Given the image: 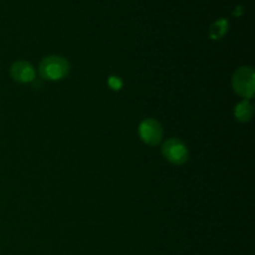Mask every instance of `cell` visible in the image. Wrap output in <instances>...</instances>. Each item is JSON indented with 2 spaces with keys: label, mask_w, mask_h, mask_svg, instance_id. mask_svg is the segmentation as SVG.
Masks as SVG:
<instances>
[{
  "label": "cell",
  "mask_w": 255,
  "mask_h": 255,
  "mask_svg": "<svg viewBox=\"0 0 255 255\" xmlns=\"http://www.w3.org/2000/svg\"><path fill=\"white\" fill-rule=\"evenodd\" d=\"M70 65L66 59L57 55L47 56L42 59L40 62L39 71L42 79L50 80V81H59V80L65 79L69 74Z\"/></svg>",
  "instance_id": "1"
},
{
  "label": "cell",
  "mask_w": 255,
  "mask_h": 255,
  "mask_svg": "<svg viewBox=\"0 0 255 255\" xmlns=\"http://www.w3.org/2000/svg\"><path fill=\"white\" fill-rule=\"evenodd\" d=\"M232 86L239 96L252 99L255 91V74L249 66H243L237 70L232 77Z\"/></svg>",
  "instance_id": "2"
},
{
  "label": "cell",
  "mask_w": 255,
  "mask_h": 255,
  "mask_svg": "<svg viewBox=\"0 0 255 255\" xmlns=\"http://www.w3.org/2000/svg\"><path fill=\"white\" fill-rule=\"evenodd\" d=\"M162 154L173 164H183L188 159V148L178 138H169L162 146Z\"/></svg>",
  "instance_id": "3"
},
{
  "label": "cell",
  "mask_w": 255,
  "mask_h": 255,
  "mask_svg": "<svg viewBox=\"0 0 255 255\" xmlns=\"http://www.w3.org/2000/svg\"><path fill=\"white\" fill-rule=\"evenodd\" d=\"M138 134L144 143L149 146H156L162 141L163 129L158 121L153 119H146L139 124Z\"/></svg>",
  "instance_id": "4"
},
{
  "label": "cell",
  "mask_w": 255,
  "mask_h": 255,
  "mask_svg": "<svg viewBox=\"0 0 255 255\" xmlns=\"http://www.w3.org/2000/svg\"><path fill=\"white\" fill-rule=\"evenodd\" d=\"M10 76L19 84H29L35 79V69L30 62L19 60L10 67Z\"/></svg>",
  "instance_id": "5"
},
{
  "label": "cell",
  "mask_w": 255,
  "mask_h": 255,
  "mask_svg": "<svg viewBox=\"0 0 255 255\" xmlns=\"http://www.w3.org/2000/svg\"><path fill=\"white\" fill-rule=\"evenodd\" d=\"M229 21L227 19H218L214 21L209 27V37L212 40H221L223 39L224 35L228 32Z\"/></svg>",
  "instance_id": "6"
},
{
  "label": "cell",
  "mask_w": 255,
  "mask_h": 255,
  "mask_svg": "<svg viewBox=\"0 0 255 255\" xmlns=\"http://www.w3.org/2000/svg\"><path fill=\"white\" fill-rule=\"evenodd\" d=\"M234 116L238 121L248 122L253 116V106H252L251 102L247 101V100L239 102L234 109Z\"/></svg>",
  "instance_id": "7"
},
{
  "label": "cell",
  "mask_w": 255,
  "mask_h": 255,
  "mask_svg": "<svg viewBox=\"0 0 255 255\" xmlns=\"http://www.w3.org/2000/svg\"><path fill=\"white\" fill-rule=\"evenodd\" d=\"M107 84H109V86L111 87L112 90H120L122 87V80L120 79V77L117 76H110L109 77V81H107Z\"/></svg>",
  "instance_id": "8"
},
{
  "label": "cell",
  "mask_w": 255,
  "mask_h": 255,
  "mask_svg": "<svg viewBox=\"0 0 255 255\" xmlns=\"http://www.w3.org/2000/svg\"><path fill=\"white\" fill-rule=\"evenodd\" d=\"M241 10H242V6H238L237 11H234V15H241Z\"/></svg>",
  "instance_id": "9"
}]
</instances>
